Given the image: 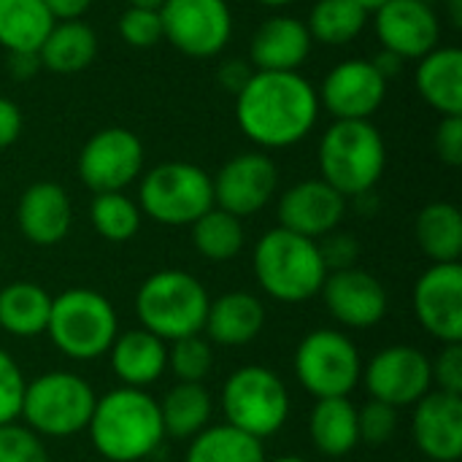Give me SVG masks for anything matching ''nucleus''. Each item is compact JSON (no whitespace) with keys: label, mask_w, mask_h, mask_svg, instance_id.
I'll return each mask as SVG.
<instances>
[{"label":"nucleus","mask_w":462,"mask_h":462,"mask_svg":"<svg viewBox=\"0 0 462 462\" xmlns=\"http://www.w3.org/2000/svg\"><path fill=\"white\" fill-rule=\"evenodd\" d=\"M382 49L401 60H422L441 41V19L425 0H387L376 8Z\"/></svg>","instance_id":"nucleus-18"},{"label":"nucleus","mask_w":462,"mask_h":462,"mask_svg":"<svg viewBox=\"0 0 462 462\" xmlns=\"http://www.w3.org/2000/svg\"><path fill=\"white\" fill-rule=\"evenodd\" d=\"M143 171V143L127 127L97 130L79 152V179L87 189L125 192Z\"/></svg>","instance_id":"nucleus-13"},{"label":"nucleus","mask_w":462,"mask_h":462,"mask_svg":"<svg viewBox=\"0 0 462 462\" xmlns=\"http://www.w3.org/2000/svg\"><path fill=\"white\" fill-rule=\"evenodd\" d=\"M295 379L317 401L349 398L360 387L363 357L357 344L333 328L311 330L295 349Z\"/></svg>","instance_id":"nucleus-10"},{"label":"nucleus","mask_w":462,"mask_h":462,"mask_svg":"<svg viewBox=\"0 0 462 462\" xmlns=\"http://www.w3.org/2000/svg\"><path fill=\"white\" fill-rule=\"evenodd\" d=\"M24 390H27V379L19 363L5 349H0V425H11L19 420Z\"/></svg>","instance_id":"nucleus-40"},{"label":"nucleus","mask_w":462,"mask_h":462,"mask_svg":"<svg viewBox=\"0 0 462 462\" xmlns=\"http://www.w3.org/2000/svg\"><path fill=\"white\" fill-rule=\"evenodd\" d=\"M222 411L227 425L265 441L290 420V390L273 368L241 365L222 387Z\"/></svg>","instance_id":"nucleus-8"},{"label":"nucleus","mask_w":462,"mask_h":462,"mask_svg":"<svg viewBox=\"0 0 462 462\" xmlns=\"http://www.w3.org/2000/svg\"><path fill=\"white\" fill-rule=\"evenodd\" d=\"M371 62H374V68H376L387 81H390V76L401 73V68H403V60H401V57H395V54H390V51H384V49H382V54H379V57H374Z\"/></svg>","instance_id":"nucleus-48"},{"label":"nucleus","mask_w":462,"mask_h":462,"mask_svg":"<svg viewBox=\"0 0 462 462\" xmlns=\"http://www.w3.org/2000/svg\"><path fill=\"white\" fill-rule=\"evenodd\" d=\"M447 11H449V19L455 27H462V0H447Z\"/></svg>","instance_id":"nucleus-49"},{"label":"nucleus","mask_w":462,"mask_h":462,"mask_svg":"<svg viewBox=\"0 0 462 462\" xmlns=\"http://www.w3.org/2000/svg\"><path fill=\"white\" fill-rule=\"evenodd\" d=\"M138 208L165 227L192 225L214 208L211 176L195 162H160L141 179Z\"/></svg>","instance_id":"nucleus-9"},{"label":"nucleus","mask_w":462,"mask_h":462,"mask_svg":"<svg viewBox=\"0 0 462 462\" xmlns=\"http://www.w3.org/2000/svg\"><path fill=\"white\" fill-rule=\"evenodd\" d=\"M411 441L430 462L462 457V395L430 390L411 406Z\"/></svg>","instance_id":"nucleus-20"},{"label":"nucleus","mask_w":462,"mask_h":462,"mask_svg":"<svg viewBox=\"0 0 462 462\" xmlns=\"http://www.w3.org/2000/svg\"><path fill=\"white\" fill-rule=\"evenodd\" d=\"M165 0H130V5H141V8H160Z\"/></svg>","instance_id":"nucleus-51"},{"label":"nucleus","mask_w":462,"mask_h":462,"mask_svg":"<svg viewBox=\"0 0 462 462\" xmlns=\"http://www.w3.org/2000/svg\"><path fill=\"white\" fill-rule=\"evenodd\" d=\"M119 35L133 49H152L162 41V19L160 8L130 5L119 16Z\"/></svg>","instance_id":"nucleus-39"},{"label":"nucleus","mask_w":462,"mask_h":462,"mask_svg":"<svg viewBox=\"0 0 462 462\" xmlns=\"http://www.w3.org/2000/svg\"><path fill=\"white\" fill-rule=\"evenodd\" d=\"M19 233L35 246H57L68 238L73 225V206L68 192L54 181L30 184L16 203Z\"/></svg>","instance_id":"nucleus-21"},{"label":"nucleus","mask_w":462,"mask_h":462,"mask_svg":"<svg viewBox=\"0 0 462 462\" xmlns=\"http://www.w3.org/2000/svg\"><path fill=\"white\" fill-rule=\"evenodd\" d=\"M43 5L49 8L54 22H70V19H81L89 11L92 0H43Z\"/></svg>","instance_id":"nucleus-45"},{"label":"nucleus","mask_w":462,"mask_h":462,"mask_svg":"<svg viewBox=\"0 0 462 462\" xmlns=\"http://www.w3.org/2000/svg\"><path fill=\"white\" fill-rule=\"evenodd\" d=\"M411 309L428 336L462 344V265L433 263L414 284Z\"/></svg>","instance_id":"nucleus-15"},{"label":"nucleus","mask_w":462,"mask_h":462,"mask_svg":"<svg viewBox=\"0 0 462 462\" xmlns=\"http://www.w3.org/2000/svg\"><path fill=\"white\" fill-rule=\"evenodd\" d=\"M95 452L108 462H141L165 441L157 398L135 387H114L97 395L87 425Z\"/></svg>","instance_id":"nucleus-2"},{"label":"nucleus","mask_w":462,"mask_h":462,"mask_svg":"<svg viewBox=\"0 0 462 462\" xmlns=\"http://www.w3.org/2000/svg\"><path fill=\"white\" fill-rule=\"evenodd\" d=\"M319 179L344 198L368 195L387 165V146L371 119H336L319 141Z\"/></svg>","instance_id":"nucleus-4"},{"label":"nucleus","mask_w":462,"mask_h":462,"mask_svg":"<svg viewBox=\"0 0 462 462\" xmlns=\"http://www.w3.org/2000/svg\"><path fill=\"white\" fill-rule=\"evenodd\" d=\"M252 268L257 287L279 303H306L319 295L328 265L319 241L303 238L284 227H273L254 244Z\"/></svg>","instance_id":"nucleus-3"},{"label":"nucleus","mask_w":462,"mask_h":462,"mask_svg":"<svg viewBox=\"0 0 462 462\" xmlns=\"http://www.w3.org/2000/svg\"><path fill=\"white\" fill-rule=\"evenodd\" d=\"M46 336L73 363H92L108 355L119 336V317L111 300L89 287H73L51 298Z\"/></svg>","instance_id":"nucleus-6"},{"label":"nucleus","mask_w":462,"mask_h":462,"mask_svg":"<svg viewBox=\"0 0 462 462\" xmlns=\"http://www.w3.org/2000/svg\"><path fill=\"white\" fill-rule=\"evenodd\" d=\"M365 22L368 11H363L352 0H317L306 27L311 41H319L325 46H344L363 32Z\"/></svg>","instance_id":"nucleus-34"},{"label":"nucleus","mask_w":462,"mask_h":462,"mask_svg":"<svg viewBox=\"0 0 462 462\" xmlns=\"http://www.w3.org/2000/svg\"><path fill=\"white\" fill-rule=\"evenodd\" d=\"M319 295L328 314L349 330H371L390 311V295L384 284L357 265L330 271Z\"/></svg>","instance_id":"nucleus-16"},{"label":"nucleus","mask_w":462,"mask_h":462,"mask_svg":"<svg viewBox=\"0 0 462 462\" xmlns=\"http://www.w3.org/2000/svg\"><path fill=\"white\" fill-rule=\"evenodd\" d=\"M398 433V409L382 403V401H368L365 406L357 409V436L360 444L365 447H387Z\"/></svg>","instance_id":"nucleus-37"},{"label":"nucleus","mask_w":462,"mask_h":462,"mask_svg":"<svg viewBox=\"0 0 462 462\" xmlns=\"http://www.w3.org/2000/svg\"><path fill=\"white\" fill-rule=\"evenodd\" d=\"M265 444L227 422L208 425L189 439L184 462H265Z\"/></svg>","instance_id":"nucleus-32"},{"label":"nucleus","mask_w":462,"mask_h":462,"mask_svg":"<svg viewBox=\"0 0 462 462\" xmlns=\"http://www.w3.org/2000/svg\"><path fill=\"white\" fill-rule=\"evenodd\" d=\"M322 260L330 271H344V268H355L357 257H360V244L357 238L346 236V233H330L325 236V241L319 244Z\"/></svg>","instance_id":"nucleus-42"},{"label":"nucleus","mask_w":462,"mask_h":462,"mask_svg":"<svg viewBox=\"0 0 462 462\" xmlns=\"http://www.w3.org/2000/svg\"><path fill=\"white\" fill-rule=\"evenodd\" d=\"M54 27V16L43 0H0V46L11 51L38 54Z\"/></svg>","instance_id":"nucleus-31"},{"label":"nucleus","mask_w":462,"mask_h":462,"mask_svg":"<svg viewBox=\"0 0 462 462\" xmlns=\"http://www.w3.org/2000/svg\"><path fill=\"white\" fill-rule=\"evenodd\" d=\"M208 303L211 295L206 284L176 268L146 276L135 292V314L141 328L165 344L203 333Z\"/></svg>","instance_id":"nucleus-5"},{"label":"nucleus","mask_w":462,"mask_h":462,"mask_svg":"<svg viewBox=\"0 0 462 462\" xmlns=\"http://www.w3.org/2000/svg\"><path fill=\"white\" fill-rule=\"evenodd\" d=\"M51 295L38 282H11L0 290V330L14 338L46 336Z\"/></svg>","instance_id":"nucleus-26"},{"label":"nucleus","mask_w":462,"mask_h":462,"mask_svg":"<svg viewBox=\"0 0 462 462\" xmlns=\"http://www.w3.org/2000/svg\"><path fill=\"white\" fill-rule=\"evenodd\" d=\"M162 41L187 57H217L233 35V14L225 0H165L160 5Z\"/></svg>","instance_id":"nucleus-12"},{"label":"nucleus","mask_w":462,"mask_h":462,"mask_svg":"<svg viewBox=\"0 0 462 462\" xmlns=\"http://www.w3.org/2000/svg\"><path fill=\"white\" fill-rule=\"evenodd\" d=\"M0 271H3V252H0Z\"/></svg>","instance_id":"nucleus-54"},{"label":"nucleus","mask_w":462,"mask_h":462,"mask_svg":"<svg viewBox=\"0 0 462 462\" xmlns=\"http://www.w3.org/2000/svg\"><path fill=\"white\" fill-rule=\"evenodd\" d=\"M417 89L441 116H462V51L436 46L417 65Z\"/></svg>","instance_id":"nucleus-25"},{"label":"nucleus","mask_w":462,"mask_h":462,"mask_svg":"<svg viewBox=\"0 0 462 462\" xmlns=\"http://www.w3.org/2000/svg\"><path fill=\"white\" fill-rule=\"evenodd\" d=\"M95 54H97V35L81 19L54 22L51 32L38 49L41 68H49L51 73H62V76L89 68Z\"/></svg>","instance_id":"nucleus-28"},{"label":"nucleus","mask_w":462,"mask_h":462,"mask_svg":"<svg viewBox=\"0 0 462 462\" xmlns=\"http://www.w3.org/2000/svg\"><path fill=\"white\" fill-rule=\"evenodd\" d=\"M265 462H309L306 457H300V455H279V457H273V460H265Z\"/></svg>","instance_id":"nucleus-52"},{"label":"nucleus","mask_w":462,"mask_h":462,"mask_svg":"<svg viewBox=\"0 0 462 462\" xmlns=\"http://www.w3.org/2000/svg\"><path fill=\"white\" fill-rule=\"evenodd\" d=\"M214 206L244 219L260 214L276 195L279 171L265 152H244L230 157L211 179Z\"/></svg>","instance_id":"nucleus-14"},{"label":"nucleus","mask_w":462,"mask_h":462,"mask_svg":"<svg viewBox=\"0 0 462 462\" xmlns=\"http://www.w3.org/2000/svg\"><path fill=\"white\" fill-rule=\"evenodd\" d=\"M22 133V111L14 100L0 95V152L14 146Z\"/></svg>","instance_id":"nucleus-44"},{"label":"nucleus","mask_w":462,"mask_h":462,"mask_svg":"<svg viewBox=\"0 0 462 462\" xmlns=\"http://www.w3.org/2000/svg\"><path fill=\"white\" fill-rule=\"evenodd\" d=\"M425 3H430V5H433V3H439V0H425Z\"/></svg>","instance_id":"nucleus-55"},{"label":"nucleus","mask_w":462,"mask_h":462,"mask_svg":"<svg viewBox=\"0 0 462 462\" xmlns=\"http://www.w3.org/2000/svg\"><path fill=\"white\" fill-rule=\"evenodd\" d=\"M97 395L73 371H46L27 382L22 414L24 425L41 439H70L87 430Z\"/></svg>","instance_id":"nucleus-7"},{"label":"nucleus","mask_w":462,"mask_h":462,"mask_svg":"<svg viewBox=\"0 0 462 462\" xmlns=\"http://www.w3.org/2000/svg\"><path fill=\"white\" fill-rule=\"evenodd\" d=\"M108 360L122 387L146 390L168 371V344L143 328L125 330L111 344Z\"/></svg>","instance_id":"nucleus-24"},{"label":"nucleus","mask_w":462,"mask_h":462,"mask_svg":"<svg viewBox=\"0 0 462 462\" xmlns=\"http://www.w3.org/2000/svg\"><path fill=\"white\" fill-rule=\"evenodd\" d=\"M352 3H355V5H360L363 11H368V14H371V11L382 8V5H384L387 0H352Z\"/></svg>","instance_id":"nucleus-50"},{"label":"nucleus","mask_w":462,"mask_h":462,"mask_svg":"<svg viewBox=\"0 0 462 462\" xmlns=\"http://www.w3.org/2000/svg\"><path fill=\"white\" fill-rule=\"evenodd\" d=\"M260 5H268V8H282V5H290L295 0H257Z\"/></svg>","instance_id":"nucleus-53"},{"label":"nucleus","mask_w":462,"mask_h":462,"mask_svg":"<svg viewBox=\"0 0 462 462\" xmlns=\"http://www.w3.org/2000/svg\"><path fill=\"white\" fill-rule=\"evenodd\" d=\"M141 208L125 192H97L89 203V222L95 233L111 244H125L141 230Z\"/></svg>","instance_id":"nucleus-35"},{"label":"nucleus","mask_w":462,"mask_h":462,"mask_svg":"<svg viewBox=\"0 0 462 462\" xmlns=\"http://www.w3.org/2000/svg\"><path fill=\"white\" fill-rule=\"evenodd\" d=\"M433 390L462 395V344H441V352L430 360Z\"/></svg>","instance_id":"nucleus-41"},{"label":"nucleus","mask_w":462,"mask_h":462,"mask_svg":"<svg viewBox=\"0 0 462 462\" xmlns=\"http://www.w3.org/2000/svg\"><path fill=\"white\" fill-rule=\"evenodd\" d=\"M317 97L336 119H371L387 97V79L371 60H344L322 79Z\"/></svg>","instance_id":"nucleus-17"},{"label":"nucleus","mask_w":462,"mask_h":462,"mask_svg":"<svg viewBox=\"0 0 462 462\" xmlns=\"http://www.w3.org/2000/svg\"><path fill=\"white\" fill-rule=\"evenodd\" d=\"M41 68V60L38 54H30V51H11V62H8V73L14 79H30L35 76Z\"/></svg>","instance_id":"nucleus-46"},{"label":"nucleus","mask_w":462,"mask_h":462,"mask_svg":"<svg viewBox=\"0 0 462 462\" xmlns=\"http://www.w3.org/2000/svg\"><path fill=\"white\" fill-rule=\"evenodd\" d=\"M211 368H214V349L211 341L203 338V333L168 344V371L176 376V382L203 384Z\"/></svg>","instance_id":"nucleus-36"},{"label":"nucleus","mask_w":462,"mask_h":462,"mask_svg":"<svg viewBox=\"0 0 462 462\" xmlns=\"http://www.w3.org/2000/svg\"><path fill=\"white\" fill-rule=\"evenodd\" d=\"M360 384L371 401H382L398 411L411 409L433 390L430 357L411 344L384 346L363 363Z\"/></svg>","instance_id":"nucleus-11"},{"label":"nucleus","mask_w":462,"mask_h":462,"mask_svg":"<svg viewBox=\"0 0 462 462\" xmlns=\"http://www.w3.org/2000/svg\"><path fill=\"white\" fill-rule=\"evenodd\" d=\"M319 119V97L298 70H254L236 92V122L241 133L263 149H290L300 143Z\"/></svg>","instance_id":"nucleus-1"},{"label":"nucleus","mask_w":462,"mask_h":462,"mask_svg":"<svg viewBox=\"0 0 462 462\" xmlns=\"http://www.w3.org/2000/svg\"><path fill=\"white\" fill-rule=\"evenodd\" d=\"M160 417H162V430L165 439H179L189 441L200 430L211 425L214 414V398L203 384L192 382H176L162 401H157Z\"/></svg>","instance_id":"nucleus-27"},{"label":"nucleus","mask_w":462,"mask_h":462,"mask_svg":"<svg viewBox=\"0 0 462 462\" xmlns=\"http://www.w3.org/2000/svg\"><path fill=\"white\" fill-rule=\"evenodd\" d=\"M436 154L444 165L460 168L462 165V116H441L436 130Z\"/></svg>","instance_id":"nucleus-43"},{"label":"nucleus","mask_w":462,"mask_h":462,"mask_svg":"<svg viewBox=\"0 0 462 462\" xmlns=\"http://www.w3.org/2000/svg\"><path fill=\"white\" fill-rule=\"evenodd\" d=\"M265 319H268L265 303L252 292L236 290L211 298L203 333L211 344L219 346H246L254 338H260Z\"/></svg>","instance_id":"nucleus-23"},{"label":"nucleus","mask_w":462,"mask_h":462,"mask_svg":"<svg viewBox=\"0 0 462 462\" xmlns=\"http://www.w3.org/2000/svg\"><path fill=\"white\" fill-rule=\"evenodd\" d=\"M189 227H192V246L203 260L230 263L244 252V244H246L244 219H238L217 206L211 211H206L200 219H195Z\"/></svg>","instance_id":"nucleus-33"},{"label":"nucleus","mask_w":462,"mask_h":462,"mask_svg":"<svg viewBox=\"0 0 462 462\" xmlns=\"http://www.w3.org/2000/svg\"><path fill=\"white\" fill-rule=\"evenodd\" d=\"M252 73L244 68V62L241 60H230V62H225V68L219 70V81H222V87L227 84L233 92H238L244 84H246V79H249Z\"/></svg>","instance_id":"nucleus-47"},{"label":"nucleus","mask_w":462,"mask_h":462,"mask_svg":"<svg viewBox=\"0 0 462 462\" xmlns=\"http://www.w3.org/2000/svg\"><path fill=\"white\" fill-rule=\"evenodd\" d=\"M0 462H51L49 449L27 425H0Z\"/></svg>","instance_id":"nucleus-38"},{"label":"nucleus","mask_w":462,"mask_h":462,"mask_svg":"<svg viewBox=\"0 0 462 462\" xmlns=\"http://www.w3.org/2000/svg\"><path fill=\"white\" fill-rule=\"evenodd\" d=\"M309 436L319 455L344 457L357 444V406L349 398H325L317 401L309 417Z\"/></svg>","instance_id":"nucleus-29"},{"label":"nucleus","mask_w":462,"mask_h":462,"mask_svg":"<svg viewBox=\"0 0 462 462\" xmlns=\"http://www.w3.org/2000/svg\"><path fill=\"white\" fill-rule=\"evenodd\" d=\"M311 54V35L306 22L295 16H271L265 19L249 46V60L257 70H273V73H290L300 70V65Z\"/></svg>","instance_id":"nucleus-22"},{"label":"nucleus","mask_w":462,"mask_h":462,"mask_svg":"<svg viewBox=\"0 0 462 462\" xmlns=\"http://www.w3.org/2000/svg\"><path fill=\"white\" fill-rule=\"evenodd\" d=\"M279 227L319 241L338 230L346 217V198L322 179H303L279 198Z\"/></svg>","instance_id":"nucleus-19"},{"label":"nucleus","mask_w":462,"mask_h":462,"mask_svg":"<svg viewBox=\"0 0 462 462\" xmlns=\"http://www.w3.org/2000/svg\"><path fill=\"white\" fill-rule=\"evenodd\" d=\"M414 238L430 263H460L462 214L455 203H428L414 222Z\"/></svg>","instance_id":"nucleus-30"}]
</instances>
